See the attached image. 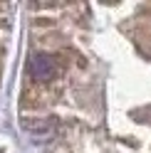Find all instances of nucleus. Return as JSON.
<instances>
[{
	"label": "nucleus",
	"instance_id": "obj_1",
	"mask_svg": "<svg viewBox=\"0 0 151 153\" xmlns=\"http://www.w3.org/2000/svg\"><path fill=\"white\" fill-rule=\"evenodd\" d=\"M27 69H30V76L37 82H47V79H52L55 72H57V64H55L52 57H47V54H35L30 64H27Z\"/></svg>",
	"mask_w": 151,
	"mask_h": 153
}]
</instances>
